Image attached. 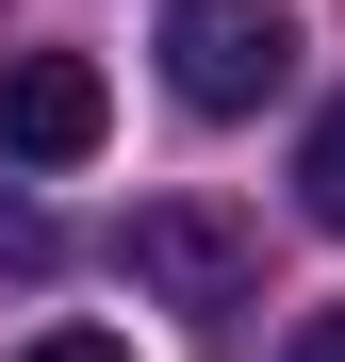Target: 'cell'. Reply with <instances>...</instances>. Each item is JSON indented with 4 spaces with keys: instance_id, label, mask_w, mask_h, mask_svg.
<instances>
[{
    "instance_id": "4",
    "label": "cell",
    "mask_w": 345,
    "mask_h": 362,
    "mask_svg": "<svg viewBox=\"0 0 345 362\" xmlns=\"http://www.w3.org/2000/svg\"><path fill=\"white\" fill-rule=\"evenodd\" d=\"M296 214H313V230H345V99L313 115V148H296Z\"/></svg>"
},
{
    "instance_id": "2",
    "label": "cell",
    "mask_w": 345,
    "mask_h": 362,
    "mask_svg": "<svg viewBox=\"0 0 345 362\" xmlns=\"http://www.w3.org/2000/svg\"><path fill=\"white\" fill-rule=\"evenodd\" d=\"M132 280L164 296V313L230 329V313L263 296V230H247V214H214V198H148V214H132Z\"/></svg>"
},
{
    "instance_id": "3",
    "label": "cell",
    "mask_w": 345,
    "mask_h": 362,
    "mask_svg": "<svg viewBox=\"0 0 345 362\" xmlns=\"http://www.w3.org/2000/svg\"><path fill=\"white\" fill-rule=\"evenodd\" d=\"M99 132H115V99H99L83 49H17L0 66V165H83Z\"/></svg>"
},
{
    "instance_id": "5",
    "label": "cell",
    "mask_w": 345,
    "mask_h": 362,
    "mask_svg": "<svg viewBox=\"0 0 345 362\" xmlns=\"http://www.w3.org/2000/svg\"><path fill=\"white\" fill-rule=\"evenodd\" d=\"M0 280H49V214L17 198V181H0Z\"/></svg>"
},
{
    "instance_id": "7",
    "label": "cell",
    "mask_w": 345,
    "mask_h": 362,
    "mask_svg": "<svg viewBox=\"0 0 345 362\" xmlns=\"http://www.w3.org/2000/svg\"><path fill=\"white\" fill-rule=\"evenodd\" d=\"M279 362H345V313H313V329H296V346H279Z\"/></svg>"
},
{
    "instance_id": "6",
    "label": "cell",
    "mask_w": 345,
    "mask_h": 362,
    "mask_svg": "<svg viewBox=\"0 0 345 362\" xmlns=\"http://www.w3.org/2000/svg\"><path fill=\"white\" fill-rule=\"evenodd\" d=\"M17 362H132L115 329H49V346H17Z\"/></svg>"
},
{
    "instance_id": "1",
    "label": "cell",
    "mask_w": 345,
    "mask_h": 362,
    "mask_svg": "<svg viewBox=\"0 0 345 362\" xmlns=\"http://www.w3.org/2000/svg\"><path fill=\"white\" fill-rule=\"evenodd\" d=\"M164 83H181V115H263L296 83V17L279 0H164Z\"/></svg>"
}]
</instances>
